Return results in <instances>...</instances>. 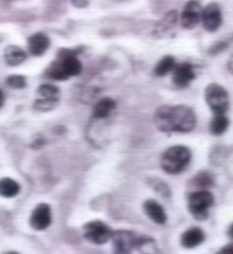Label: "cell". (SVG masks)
<instances>
[{"instance_id": "cell-14", "label": "cell", "mask_w": 233, "mask_h": 254, "mask_svg": "<svg viewBox=\"0 0 233 254\" xmlns=\"http://www.w3.org/2000/svg\"><path fill=\"white\" fill-rule=\"evenodd\" d=\"M50 47V39L43 33H37L28 38V50L32 55L42 56Z\"/></svg>"}, {"instance_id": "cell-5", "label": "cell", "mask_w": 233, "mask_h": 254, "mask_svg": "<svg viewBox=\"0 0 233 254\" xmlns=\"http://www.w3.org/2000/svg\"><path fill=\"white\" fill-rule=\"evenodd\" d=\"M111 238L115 249L121 254L130 253L135 247H143L151 242V239L143 236H137L128 230H118L112 232Z\"/></svg>"}, {"instance_id": "cell-24", "label": "cell", "mask_w": 233, "mask_h": 254, "mask_svg": "<svg viewBox=\"0 0 233 254\" xmlns=\"http://www.w3.org/2000/svg\"><path fill=\"white\" fill-rule=\"evenodd\" d=\"M6 84L9 87L20 89V88L26 87L27 82H26V79L23 76L12 75L8 77L6 79Z\"/></svg>"}, {"instance_id": "cell-11", "label": "cell", "mask_w": 233, "mask_h": 254, "mask_svg": "<svg viewBox=\"0 0 233 254\" xmlns=\"http://www.w3.org/2000/svg\"><path fill=\"white\" fill-rule=\"evenodd\" d=\"M195 78L194 67L191 64L185 63L176 64L172 71V81L174 85L180 88L187 87Z\"/></svg>"}, {"instance_id": "cell-3", "label": "cell", "mask_w": 233, "mask_h": 254, "mask_svg": "<svg viewBox=\"0 0 233 254\" xmlns=\"http://www.w3.org/2000/svg\"><path fill=\"white\" fill-rule=\"evenodd\" d=\"M191 151L185 146L170 147L162 154L161 166L166 173L177 175L185 171L191 161Z\"/></svg>"}, {"instance_id": "cell-25", "label": "cell", "mask_w": 233, "mask_h": 254, "mask_svg": "<svg viewBox=\"0 0 233 254\" xmlns=\"http://www.w3.org/2000/svg\"><path fill=\"white\" fill-rule=\"evenodd\" d=\"M230 44H231V40H224V41L217 42L209 49V54L211 56L218 55V53L224 52L226 48H228Z\"/></svg>"}, {"instance_id": "cell-8", "label": "cell", "mask_w": 233, "mask_h": 254, "mask_svg": "<svg viewBox=\"0 0 233 254\" xmlns=\"http://www.w3.org/2000/svg\"><path fill=\"white\" fill-rule=\"evenodd\" d=\"M202 4L198 0H189L186 2L181 13L182 28L194 29L202 21Z\"/></svg>"}, {"instance_id": "cell-12", "label": "cell", "mask_w": 233, "mask_h": 254, "mask_svg": "<svg viewBox=\"0 0 233 254\" xmlns=\"http://www.w3.org/2000/svg\"><path fill=\"white\" fill-rule=\"evenodd\" d=\"M143 209L148 217L157 224H164L167 221L165 211L157 201L153 199H148L143 204Z\"/></svg>"}, {"instance_id": "cell-15", "label": "cell", "mask_w": 233, "mask_h": 254, "mask_svg": "<svg viewBox=\"0 0 233 254\" xmlns=\"http://www.w3.org/2000/svg\"><path fill=\"white\" fill-rule=\"evenodd\" d=\"M178 19V12L176 11H170V12H166L164 16L162 17V20H160L156 25L154 35L164 36L171 29H173L174 27L177 25Z\"/></svg>"}, {"instance_id": "cell-20", "label": "cell", "mask_w": 233, "mask_h": 254, "mask_svg": "<svg viewBox=\"0 0 233 254\" xmlns=\"http://www.w3.org/2000/svg\"><path fill=\"white\" fill-rule=\"evenodd\" d=\"M229 127V119L225 115H215L210 125V132L216 136L225 133Z\"/></svg>"}, {"instance_id": "cell-4", "label": "cell", "mask_w": 233, "mask_h": 254, "mask_svg": "<svg viewBox=\"0 0 233 254\" xmlns=\"http://www.w3.org/2000/svg\"><path fill=\"white\" fill-rule=\"evenodd\" d=\"M205 100L215 115H225L229 109V95L219 84H210L206 87Z\"/></svg>"}, {"instance_id": "cell-7", "label": "cell", "mask_w": 233, "mask_h": 254, "mask_svg": "<svg viewBox=\"0 0 233 254\" xmlns=\"http://www.w3.org/2000/svg\"><path fill=\"white\" fill-rule=\"evenodd\" d=\"M83 231L85 238L95 245L105 244L112 236L111 229L101 221L88 222L83 228Z\"/></svg>"}, {"instance_id": "cell-22", "label": "cell", "mask_w": 233, "mask_h": 254, "mask_svg": "<svg viewBox=\"0 0 233 254\" xmlns=\"http://www.w3.org/2000/svg\"><path fill=\"white\" fill-rule=\"evenodd\" d=\"M59 102V98H43L36 101L35 103V109L38 111H49L56 107Z\"/></svg>"}, {"instance_id": "cell-21", "label": "cell", "mask_w": 233, "mask_h": 254, "mask_svg": "<svg viewBox=\"0 0 233 254\" xmlns=\"http://www.w3.org/2000/svg\"><path fill=\"white\" fill-rule=\"evenodd\" d=\"M193 184L194 187L200 188L201 190H206L213 186V176L207 171H202L194 177Z\"/></svg>"}, {"instance_id": "cell-17", "label": "cell", "mask_w": 233, "mask_h": 254, "mask_svg": "<svg viewBox=\"0 0 233 254\" xmlns=\"http://www.w3.org/2000/svg\"><path fill=\"white\" fill-rule=\"evenodd\" d=\"M115 107H116V103L114 100L111 98L105 97L103 99L99 100L98 102L95 103L93 109V116L95 119H106L111 115Z\"/></svg>"}, {"instance_id": "cell-16", "label": "cell", "mask_w": 233, "mask_h": 254, "mask_svg": "<svg viewBox=\"0 0 233 254\" xmlns=\"http://www.w3.org/2000/svg\"><path fill=\"white\" fill-rule=\"evenodd\" d=\"M27 59V54L22 49L15 45H10L4 51V60L8 65L15 66L23 63Z\"/></svg>"}, {"instance_id": "cell-13", "label": "cell", "mask_w": 233, "mask_h": 254, "mask_svg": "<svg viewBox=\"0 0 233 254\" xmlns=\"http://www.w3.org/2000/svg\"><path fill=\"white\" fill-rule=\"evenodd\" d=\"M205 240V233L204 231L200 229V228H191L186 230L181 236L182 246H184L185 248H194L196 246L202 245V243Z\"/></svg>"}, {"instance_id": "cell-9", "label": "cell", "mask_w": 233, "mask_h": 254, "mask_svg": "<svg viewBox=\"0 0 233 254\" xmlns=\"http://www.w3.org/2000/svg\"><path fill=\"white\" fill-rule=\"evenodd\" d=\"M202 22L206 31H218L223 22L221 8L218 3L212 2L202 10Z\"/></svg>"}, {"instance_id": "cell-31", "label": "cell", "mask_w": 233, "mask_h": 254, "mask_svg": "<svg viewBox=\"0 0 233 254\" xmlns=\"http://www.w3.org/2000/svg\"><path fill=\"white\" fill-rule=\"evenodd\" d=\"M228 235H229L230 238L233 239V223L230 226L229 230H228Z\"/></svg>"}, {"instance_id": "cell-1", "label": "cell", "mask_w": 233, "mask_h": 254, "mask_svg": "<svg viewBox=\"0 0 233 254\" xmlns=\"http://www.w3.org/2000/svg\"><path fill=\"white\" fill-rule=\"evenodd\" d=\"M155 124L163 132H190L196 126V115L186 105H163L155 112Z\"/></svg>"}, {"instance_id": "cell-18", "label": "cell", "mask_w": 233, "mask_h": 254, "mask_svg": "<svg viewBox=\"0 0 233 254\" xmlns=\"http://www.w3.org/2000/svg\"><path fill=\"white\" fill-rule=\"evenodd\" d=\"M20 190V185L13 179L4 178L0 180V195L4 198L15 197Z\"/></svg>"}, {"instance_id": "cell-28", "label": "cell", "mask_w": 233, "mask_h": 254, "mask_svg": "<svg viewBox=\"0 0 233 254\" xmlns=\"http://www.w3.org/2000/svg\"><path fill=\"white\" fill-rule=\"evenodd\" d=\"M219 252L224 253V254H233V243L223 247V249H221Z\"/></svg>"}, {"instance_id": "cell-26", "label": "cell", "mask_w": 233, "mask_h": 254, "mask_svg": "<svg viewBox=\"0 0 233 254\" xmlns=\"http://www.w3.org/2000/svg\"><path fill=\"white\" fill-rule=\"evenodd\" d=\"M152 184H153V187H154L155 189L159 191L161 194L163 195V196H169L170 190H169V188L167 187L164 183L161 182V181L159 182V180L156 179Z\"/></svg>"}, {"instance_id": "cell-27", "label": "cell", "mask_w": 233, "mask_h": 254, "mask_svg": "<svg viewBox=\"0 0 233 254\" xmlns=\"http://www.w3.org/2000/svg\"><path fill=\"white\" fill-rule=\"evenodd\" d=\"M73 4L77 7H85L88 4V0H72Z\"/></svg>"}, {"instance_id": "cell-10", "label": "cell", "mask_w": 233, "mask_h": 254, "mask_svg": "<svg viewBox=\"0 0 233 254\" xmlns=\"http://www.w3.org/2000/svg\"><path fill=\"white\" fill-rule=\"evenodd\" d=\"M52 223V211L47 204H39L32 212L30 225L36 230H44Z\"/></svg>"}, {"instance_id": "cell-6", "label": "cell", "mask_w": 233, "mask_h": 254, "mask_svg": "<svg viewBox=\"0 0 233 254\" xmlns=\"http://www.w3.org/2000/svg\"><path fill=\"white\" fill-rule=\"evenodd\" d=\"M214 204V196L206 190L194 191L188 198V209L196 220H205Z\"/></svg>"}, {"instance_id": "cell-23", "label": "cell", "mask_w": 233, "mask_h": 254, "mask_svg": "<svg viewBox=\"0 0 233 254\" xmlns=\"http://www.w3.org/2000/svg\"><path fill=\"white\" fill-rule=\"evenodd\" d=\"M37 93L44 98H58L60 90L55 86H52L50 84H44L38 87Z\"/></svg>"}, {"instance_id": "cell-19", "label": "cell", "mask_w": 233, "mask_h": 254, "mask_svg": "<svg viewBox=\"0 0 233 254\" xmlns=\"http://www.w3.org/2000/svg\"><path fill=\"white\" fill-rule=\"evenodd\" d=\"M176 66V61L173 57L165 56L162 60H159L156 65L155 66L154 73L158 77H162L170 73L173 71L174 67Z\"/></svg>"}, {"instance_id": "cell-2", "label": "cell", "mask_w": 233, "mask_h": 254, "mask_svg": "<svg viewBox=\"0 0 233 254\" xmlns=\"http://www.w3.org/2000/svg\"><path fill=\"white\" fill-rule=\"evenodd\" d=\"M76 56L77 52L75 51L60 50L58 60L46 71L48 77L56 80H66L73 76L79 75L82 71V65Z\"/></svg>"}, {"instance_id": "cell-29", "label": "cell", "mask_w": 233, "mask_h": 254, "mask_svg": "<svg viewBox=\"0 0 233 254\" xmlns=\"http://www.w3.org/2000/svg\"><path fill=\"white\" fill-rule=\"evenodd\" d=\"M228 68H229L230 71L233 74V55L231 57L228 63Z\"/></svg>"}, {"instance_id": "cell-30", "label": "cell", "mask_w": 233, "mask_h": 254, "mask_svg": "<svg viewBox=\"0 0 233 254\" xmlns=\"http://www.w3.org/2000/svg\"><path fill=\"white\" fill-rule=\"evenodd\" d=\"M4 94H3V92H2V90L0 89V108L2 107L3 106V104H4Z\"/></svg>"}]
</instances>
